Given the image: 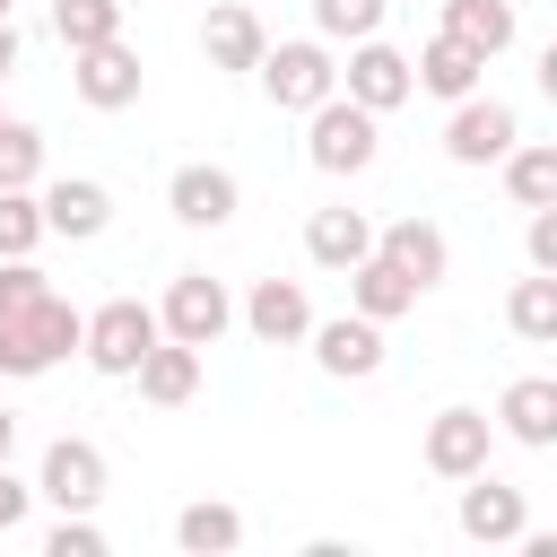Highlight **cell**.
Segmentation results:
<instances>
[{"label":"cell","instance_id":"cell-34","mask_svg":"<svg viewBox=\"0 0 557 557\" xmlns=\"http://www.w3.org/2000/svg\"><path fill=\"white\" fill-rule=\"evenodd\" d=\"M17 61H26V35H17V26H9V17H0V78H9V70H17Z\"/></svg>","mask_w":557,"mask_h":557},{"label":"cell","instance_id":"cell-17","mask_svg":"<svg viewBox=\"0 0 557 557\" xmlns=\"http://www.w3.org/2000/svg\"><path fill=\"white\" fill-rule=\"evenodd\" d=\"M374 252H383L400 278H418V287H435V278L453 270L444 226H435V218H418V209H409V218H392V226H374Z\"/></svg>","mask_w":557,"mask_h":557},{"label":"cell","instance_id":"cell-2","mask_svg":"<svg viewBox=\"0 0 557 557\" xmlns=\"http://www.w3.org/2000/svg\"><path fill=\"white\" fill-rule=\"evenodd\" d=\"M374 148H383V113H366L357 96H322L313 113H305V157H313V174H331V183H348V174H366L374 165Z\"/></svg>","mask_w":557,"mask_h":557},{"label":"cell","instance_id":"cell-21","mask_svg":"<svg viewBox=\"0 0 557 557\" xmlns=\"http://www.w3.org/2000/svg\"><path fill=\"white\" fill-rule=\"evenodd\" d=\"M409 78H418L426 96H444V104H461V96H470V87L487 78V61H479L470 44H453V35L435 26V35L418 44V61H409Z\"/></svg>","mask_w":557,"mask_h":557},{"label":"cell","instance_id":"cell-28","mask_svg":"<svg viewBox=\"0 0 557 557\" xmlns=\"http://www.w3.org/2000/svg\"><path fill=\"white\" fill-rule=\"evenodd\" d=\"M44 183V131L0 113V191H35Z\"/></svg>","mask_w":557,"mask_h":557},{"label":"cell","instance_id":"cell-35","mask_svg":"<svg viewBox=\"0 0 557 557\" xmlns=\"http://www.w3.org/2000/svg\"><path fill=\"white\" fill-rule=\"evenodd\" d=\"M17 453V409H0V461Z\"/></svg>","mask_w":557,"mask_h":557},{"label":"cell","instance_id":"cell-25","mask_svg":"<svg viewBox=\"0 0 557 557\" xmlns=\"http://www.w3.org/2000/svg\"><path fill=\"white\" fill-rule=\"evenodd\" d=\"M174 548L183 557H226V548H244V513L218 505V496H200V505L174 513Z\"/></svg>","mask_w":557,"mask_h":557},{"label":"cell","instance_id":"cell-33","mask_svg":"<svg viewBox=\"0 0 557 557\" xmlns=\"http://www.w3.org/2000/svg\"><path fill=\"white\" fill-rule=\"evenodd\" d=\"M26 513H35V487L0 461V540H9V531H26Z\"/></svg>","mask_w":557,"mask_h":557},{"label":"cell","instance_id":"cell-1","mask_svg":"<svg viewBox=\"0 0 557 557\" xmlns=\"http://www.w3.org/2000/svg\"><path fill=\"white\" fill-rule=\"evenodd\" d=\"M61 357H78V305L70 296H26V305H9L0 313V374L9 383H35V374H52Z\"/></svg>","mask_w":557,"mask_h":557},{"label":"cell","instance_id":"cell-13","mask_svg":"<svg viewBox=\"0 0 557 557\" xmlns=\"http://www.w3.org/2000/svg\"><path fill=\"white\" fill-rule=\"evenodd\" d=\"M313 366L331 374V383H366V374H383V322H366V313H313Z\"/></svg>","mask_w":557,"mask_h":557},{"label":"cell","instance_id":"cell-6","mask_svg":"<svg viewBox=\"0 0 557 557\" xmlns=\"http://www.w3.org/2000/svg\"><path fill=\"white\" fill-rule=\"evenodd\" d=\"M70 87H78V104H87V113H131V104H139V87H148V70H139V52H131L122 35H104V44L70 52Z\"/></svg>","mask_w":557,"mask_h":557},{"label":"cell","instance_id":"cell-32","mask_svg":"<svg viewBox=\"0 0 557 557\" xmlns=\"http://www.w3.org/2000/svg\"><path fill=\"white\" fill-rule=\"evenodd\" d=\"M522 252H531V270H557V200H548V209H531V226H522Z\"/></svg>","mask_w":557,"mask_h":557},{"label":"cell","instance_id":"cell-11","mask_svg":"<svg viewBox=\"0 0 557 557\" xmlns=\"http://www.w3.org/2000/svg\"><path fill=\"white\" fill-rule=\"evenodd\" d=\"M453 487H461L453 522H461V540H470V548H505V540H522V531H531L522 487H505V479H487V470H470V479H453Z\"/></svg>","mask_w":557,"mask_h":557},{"label":"cell","instance_id":"cell-36","mask_svg":"<svg viewBox=\"0 0 557 557\" xmlns=\"http://www.w3.org/2000/svg\"><path fill=\"white\" fill-rule=\"evenodd\" d=\"M9 9H17V0H0V17H9Z\"/></svg>","mask_w":557,"mask_h":557},{"label":"cell","instance_id":"cell-14","mask_svg":"<svg viewBox=\"0 0 557 557\" xmlns=\"http://www.w3.org/2000/svg\"><path fill=\"white\" fill-rule=\"evenodd\" d=\"M165 209H174V226H226V218L244 209V183H235L226 165L191 157V165L165 174Z\"/></svg>","mask_w":557,"mask_h":557},{"label":"cell","instance_id":"cell-10","mask_svg":"<svg viewBox=\"0 0 557 557\" xmlns=\"http://www.w3.org/2000/svg\"><path fill=\"white\" fill-rule=\"evenodd\" d=\"M426 470L435 479H470V470H487V453H496V418L487 409H470V400H453V409H435L426 418Z\"/></svg>","mask_w":557,"mask_h":557},{"label":"cell","instance_id":"cell-3","mask_svg":"<svg viewBox=\"0 0 557 557\" xmlns=\"http://www.w3.org/2000/svg\"><path fill=\"white\" fill-rule=\"evenodd\" d=\"M165 331H157V305H139V296H104L96 313H78V357L104 374V383H131V366L157 348Z\"/></svg>","mask_w":557,"mask_h":557},{"label":"cell","instance_id":"cell-24","mask_svg":"<svg viewBox=\"0 0 557 557\" xmlns=\"http://www.w3.org/2000/svg\"><path fill=\"white\" fill-rule=\"evenodd\" d=\"M496 174H505V200H513V209H548V200H557V148H548V139H513V148L496 157Z\"/></svg>","mask_w":557,"mask_h":557},{"label":"cell","instance_id":"cell-9","mask_svg":"<svg viewBox=\"0 0 557 557\" xmlns=\"http://www.w3.org/2000/svg\"><path fill=\"white\" fill-rule=\"evenodd\" d=\"M339 96H357L366 113H400V104L418 96L409 52H400V44H383V35H357V44H348V70H339Z\"/></svg>","mask_w":557,"mask_h":557},{"label":"cell","instance_id":"cell-30","mask_svg":"<svg viewBox=\"0 0 557 557\" xmlns=\"http://www.w3.org/2000/svg\"><path fill=\"white\" fill-rule=\"evenodd\" d=\"M35 244H44L35 191H0V261H17V252H35Z\"/></svg>","mask_w":557,"mask_h":557},{"label":"cell","instance_id":"cell-31","mask_svg":"<svg viewBox=\"0 0 557 557\" xmlns=\"http://www.w3.org/2000/svg\"><path fill=\"white\" fill-rule=\"evenodd\" d=\"M44 557H104V531H96V513H61V522L44 531Z\"/></svg>","mask_w":557,"mask_h":557},{"label":"cell","instance_id":"cell-12","mask_svg":"<svg viewBox=\"0 0 557 557\" xmlns=\"http://www.w3.org/2000/svg\"><path fill=\"white\" fill-rule=\"evenodd\" d=\"M35 209H44V235H61V244H96V235L113 226V191H104L96 174H52V183H35Z\"/></svg>","mask_w":557,"mask_h":557},{"label":"cell","instance_id":"cell-16","mask_svg":"<svg viewBox=\"0 0 557 557\" xmlns=\"http://www.w3.org/2000/svg\"><path fill=\"white\" fill-rule=\"evenodd\" d=\"M261 44H270V26H261L244 0H209V17H200V61H209V70H226V78H252Z\"/></svg>","mask_w":557,"mask_h":557},{"label":"cell","instance_id":"cell-20","mask_svg":"<svg viewBox=\"0 0 557 557\" xmlns=\"http://www.w3.org/2000/svg\"><path fill=\"white\" fill-rule=\"evenodd\" d=\"M339 278H348V313H366V322H400V313H418V296H426V287L400 278L383 252H366V261L339 270Z\"/></svg>","mask_w":557,"mask_h":557},{"label":"cell","instance_id":"cell-8","mask_svg":"<svg viewBox=\"0 0 557 557\" xmlns=\"http://www.w3.org/2000/svg\"><path fill=\"white\" fill-rule=\"evenodd\" d=\"M35 496L61 505V513H96L104 505V453L87 435H52L44 461H35Z\"/></svg>","mask_w":557,"mask_h":557},{"label":"cell","instance_id":"cell-19","mask_svg":"<svg viewBox=\"0 0 557 557\" xmlns=\"http://www.w3.org/2000/svg\"><path fill=\"white\" fill-rule=\"evenodd\" d=\"M496 435H513L522 453H548V444H557V374H522V383H505V400H496Z\"/></svg>","mask_w":557,"mask_h":557},{"label":"cell","instance_id":"cell-18","mask_svg":"<svg viewBox=\"0 0 557 557\" xmlns=\"http://www.w3.org/2000/svg\"><path fill=\"white\" fill-rule=\"evenodd\" d=\"M366 252H374V218H366V209L331 200V209L305 218V261H313V270H357Z\"/></svg>","mask_w":557,"mask_h":557},{"label":"cell","instance_id":"cell-22","mask_svg":"<svg viewBox=\"0 0 557 557\" xmlns=\"http://www.w3.org/2000/svg\"><path fill=\"white\" fill-rule=\"evenodd\" d=\"M131 383H139V400H148V409H183V400L200 392V348H183V339H157V348L131 366Z\"/></svg>","mask_w":557,"mask_h":557},{"label":"cell","instance_id":"cell-26","mask_svg":"<svg viewBox=\"0 0 557 557\" xmlns=\"http://www.w3.org/2000/svg\"><path fill=\"white\" fill-rule=\"evenodd\" d=\"M505 322H513V339H531V348H557V270H531V278H513V296H505Z\"/></svg>","mask_w":557,"mask_h":557},{"label":"cell","instance_id":"cell-5","mask_svg":"<svg viewBox=\"0 0 557 557\" xmlns=\"http://www.w3.org/2000/svg\"><path fill=\"white\" fill-rule=\"evenodd\" d=\"M157 331L183 339V348H218V339L235 331V296H226V278H209V270H174V278H165V305H157Z\"/></svg>","mask_w":557,"mask_h":557},{"label":"cell","instance_id":"cell-15","mask_svg":"<svg viewBox=\"0 0 557 557\" xmlns=\"http://www.w3.org/2000/svg\"><path fill=\"white\" fill-rule=\"evenodd\" d=\"M235 322H244L261 348H296V339L313 331V296H305L296 278H252V296L235 305Z\"/></svg>","mask_w":557,"mask_h":557},{"label":"cell","instance_id":"cell-23","mask_svg":"<svg viewBox=\"0 0 557 557\" xmlns=\"http://www.w3.org/2000/svg\"><path fill=\"white\" fill-rule=\"evenodd\" d=\"M444 35H453V44H470L479 61H496V52H513L522 9H513V0H444Z\"/></svg>","mask_w":557,"mask_h":557},{"label":"cell","instance_id":"cell-27","mask_svg":"<svg viewBox=\"0 0 557 557\" xmlns=\"http://www.w3.org/2000/svg\"><path fill=\"white\" fill-rule=\"evenodd\" d=\"M52 35H61V52H87V44L122 35V0H52Z\"/></svg>","mask_w":557,"mask_h":557},{"label":"cell","instance_id":"cell-29","mask_svg":"<svg viewBox=\"0 0 557 557\" xmlns=\"http://www.w3.org/2000/svg\"><path fill=\"white\" fill-rule=\"evenodd\" d=\"M392 0H313V35L322 44H357V35H383Z\"/></svg>","mask_w":557,"mask_h":557},{"label":"cell","instance_id":"cell-4","mask_svg":"<svg viewBox=\"0 0 557 557\" xmlns=\"http://www.w3.org/2000/svg\"><path fill=\"white\" fill-rule=\"evenodd\" d=\"M252 78H261V96H270L278 113H313V104L339 87V61H331L322 35H296V44H261Z\"/></svg>","mask_w":557,"mask_h":557},{"label":"cell","instance_id":"cell-7","mask_svg":"<svg viewBox=\"0 0 557 557\" xmlns=\"http://www.w3.org/2000/svg\"><path fill=\"white\" fill-rule=\"evenodd\" d=\"M513 139H522V113H513L505 96H479V87H470V96L444 113V157H453V165H496Z\"/></svg>","mask_w":557,"mask_h":557}]
</instances>
